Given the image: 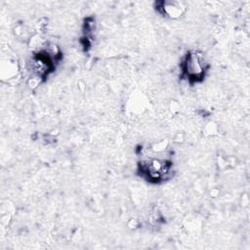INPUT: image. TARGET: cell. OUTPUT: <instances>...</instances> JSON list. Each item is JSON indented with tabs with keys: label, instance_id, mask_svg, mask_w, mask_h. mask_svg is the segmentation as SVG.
<instances>
[{
	"label": "cell",
	"instance_id": "cell-1",
	"mask_svg": "<svg viewBox=\"0 0 250 250\" xmlns=\"http://www.w3.org/2000/svg\"><path fill=\"white\" fill-rule=\"evenodd\" d=\"M173 163L167 159L149 157L138 163V173L152 184H159L172 177Z\"/></svg>",
	"mask_w": 250,
	"mask_h": 250
},
{
	"label": "cell",
	"instance_id": "cell-4",
	"mask_svg": "<svg viewBox=\"0 0 250 250\" xmlns=\"http://www.w3.org/2000/svg\"><path fill=\"white\" fill-rule=\"evenodd\" d=\"M19 72V67L17 65V62L11 60V59H6L2 61L1 63V76L3 80L10 81L15 79L18 76Z\"/></svg>",
	"mask_w": 250,
	"mask_h": 250
},
{
	"label": "cell",
	"instance_id": "cell-3",
	"mask_svg": "<svg viewBox=\"0 0 250 250\" xmlns=\"http://www.w3.org/2000/svg\"><path fill=\"white\" fill-rule=\"evenodd\" d=\"M156 11L171 20H178L182 18L187 12V5L182 1H161L155 3Z\"/></svg>",
	"mask_w": 250,
	"mask_h": 250
},
{
	"label": "cell",
	"instance_id": "cell-2",
	"mask_svg": "<svg viewBox=\"0 0 250 250\" xmlns=\"http://www.w3.org/2000/svg\"><path fill=\"white\" fill-rule=\"evenodd\" d=\"M208 63L202 53L190 50L187 52L180 64L182 77L189 84L201 82L208 70Z\"/></svg>",
	"mask_w": 250,
	"mask_h": 250
}]
</instances>
